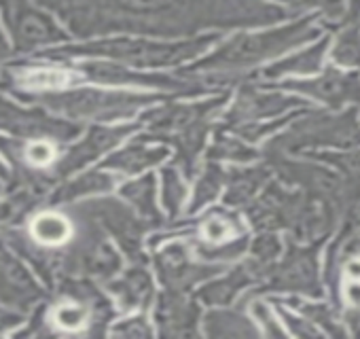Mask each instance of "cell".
Masks as SVG:
<instances>
[{"instance_id":"cell-1","label":"cell","mask_w":360,"mask_h":339,"mask_svg":"<svg viewBox=\"0 0 360 339\" xmlns=\"http://www.w3.org/2000/svg\"><path fill=\"white\" fill-rule=\"evenodd\" d=\"M0 13L11 32L15 51H34L37 47L64 39L56 22L30 0H0Z\"/></svg>"},{"instance_id":"cell-2","label":"cell","mask_w":360,"mask_h":339,"mask_svg":"<svg viewBox=\"0 0 360 339\" xmlns=\"http://www.w3.org/2000/svg\"><path fill=\"white\" fill-rule=\"evenodd\" d=\"M0 132L20 140H64L75 134V127L37 108H22L0 98Z\"/></svg>"},{"instance_id":"cell-3","label":"cell","mask_w":360,"mask_h":339,"mask_svg":"<svg viewBox=\"0 0 360 339\" xmlns=\"http://www.w3.org/2000/svg\"><path fill=\"white\" fill-rule=\"evenodd\" d=\"M41 297V288L30 271L0 242V303L26 309Z\"/></svg>"},{"instance_id":"cell-4","label":"cell","mask_w":360,"mask_h":339,"mask_svg":"<svg viewBox=\"0 0 360 339\" xmlns=\"http://www.w3.org/2000/svg\"><path fill=\"white\" fill-rule=\"evenodd\" d=\"M70 81H72V75L64 68H49V66H34V64L11 66L3 77V83L7 87H24V89L64 87Z\"/></svg>"},{"instance_id":"cell-5","label":"cell","mask_w":360,"mask_h":339,"mask_svg":"<svg viewBox=\"0 0 360 339\" xmlns=\"http://www.w3.org/2000/svg\"><path fill=\"white\" fill-rule=\"evenodd\" d=\"M30 238L39 246H62L72 238V223L60 212H41L30 223Z\"/></svg>"},{"instance_id":"cell-6","label":"cell","mask_w":360,"mask_h":339,"mask_svg":"<svg viewBox=\"0 0 360 339\" xmlns=\"http://www.w3.org/2000/svg\"><path fill=\"white\" fill-rule=\"evenodd\" d=\"M53 324L64 328V331H81L87 326V320H89V312L83 303H77V301H68V303H62L53 309V316H51Z\"/></svg>"},{"instance_id":"cell-7","label":"cell","mask_w":360,"mask_h":339,"mask_svg":"<svg viewBox=\"0 0 360 339\" xmlns=\"http://www.w3.org/2000/svg\"><path fill=\"white\" fill-rule=\"evenodd\" d=\"M204 238L212 244H221V242H227L231 236H233V227L227 223V221H221V219H210L206 221L204 225Z\"/></svg>"},{"instance_id":"cell-8","label":"cell","mask_w":360,"mask_h":339,"mask_svg":"<svg viewBox=\"0 0 360 339\" xmlns=\"http://www.w3.org/2000/svg\"><path fill=\"white\" fill-rule=\"evenodd\" d=\"M24 322V316L20 312H13L11 305L5 307V305H0V335L3 333H9L11 328H15L18 324Z\"/></svg>"},{"instance_id":"cell-9","label":"cell","mask_w":360,"mask_h":339,"mask_svg":"<svg viewBox=\"0 0 360 339\" xmlns=\"http://www.w3.org/2000/svg\"><path fill=\"white\" fill-rule=\"evenodd\" d=\"M343 297L352 307H360V280H354L349 284H345L343 288Z\"/></svg>"},{"instance_id":"cell-10","label":"cell","mask_w":360,"mask_h":339,"mask_svg":"<svg viewBox=\"0 0 360 339\" xmlns=\"http://www.w3.org/2000/svg\"><path fill=\"white\" fill-rule=\"evenodd\" d=\"M345 274H347V278H352V280H360V259H352V261L345 265Z\"/></svg>"},{"instance_id":"cell-11","label":"cell","mask_w":360,"mask_h":339,"mask_svg":"<svg viewBox=\"0 0 360 339\" xmlns=\"http://www.w3.org/2000/svg\"><path fill=\"white\" fill-rule=\"evenodd\" d=\"M9 56H11V47H9V43H7L3 30H0V62H5Z\"/></svg>"},{"instance_id":"cell-12","label":"cell","mask_w":360,"mask_h":339,"mask_svg":"<svg viewBox=\"0 0 360 339\" xmlns=\"http://www.w3.org/2000/svg\"><path fill=\"white\" fill-rule=\"evenodd\" d=\"M123 3L134 9H146V7H153L157 0H123Z\"/></svg>"},{"instance_id":"cell-13","label":"cell","mask_w":360,"mask_h":339,"mask_svg":"<svg viewBox=\"0 0 360 339\" xmlns=\"http://www.w3.org/2000/svg\"><path fill=\"white\" fill-rule=\"evenodd\" d=\"M9 177V172H7V167L3 165V163H0V179H7Z\"/></svg>"}]
</instances>
